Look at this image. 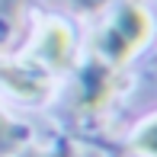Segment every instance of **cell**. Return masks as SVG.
<instances>
[{"label": "cell", "mask_w": 157, "mask_h": 157, "mask_svg": "<svg viewBox=\"0 0 157 157\" xmlns=\"http://www.w3.org/2000/svg\"><path fill=\"white\" fill-rule=\"evenodd\" d=\"M87 6H99V3H106V0H83Z\"/></svg>", "instance_id": "cell-9"}, {"label": "cell", "mask_w": 157, "mask_h": 157, "mask_svg": "<svg viewBox=\"0 0 157 157\" xmlns=\"http://www.w3.org/2000/svg\"><path fill=\"white\" fill-rule=\"evenodd\" d=\"M23 138H26L23 128L13 125L6 116H0V157H10L19 144H23Z\"/></svg>", "instance_id": "cell-5"}, {"label": "cell", "mask_w": 157, "mask_h": 157, "mask_svg": "<svg viewBox=\"0 0 157 157\" xmlns=\"http://www.w3.org/2000/svg\"><path fill=\"white\" fill-rule=\"evenodd\" d=\"M0 19H6L13 26V19H16V0H0Z\"/></svg>", "instance_id": "cell-8"}, {"label": "cell", "mask_w": 157, "mask_h": 157, "mask_svg": "<svg viewBox=\"0 0 157 157\" xmlns=\"http://www.w3.org/2000/svg\"><path fill=\"white\" fill-rule=\"evenodd\" d=\"M135 147H138L141 154H147V157H157V119L147 122L138 135H135Z\"/></svg>", "instance_id": "cell-6"}, {"label": "cell", "mask_w": 157, "mask_h": 157, "mask_svg": "<svg viewBox=\"0 0 157 157\" xmlns=\"http://www.w3.org/2000/svg\"><path fill=\"white\" fill-rule=\"evenodd\" d=\"M23 157H77V154L64 144V147H55V151H29V154H23Z\"/></svg>", "instance_id": "cell-7"}, {"label": "cell", "mask_w": 157, "mask_h": 157, "mask_svg": "<svg viewBox=\"0 0 157 157\" xmlns=\"http://www.w3.org/2000/svg\"><path fill=\"white\" fill-rule=\"evenodd\" d=\"M112 71L116 67L103 64L99 58L83 71L80 90H77V106H80V109H99V106L109 99V93H112Z\"/></svg>", "instance_id": "cell-4"}, {"label": "cell", "mask_w": 157, "mask_h": 157, "mask_svg": "<svg viewBox=\"0 0 157 157\" xmlns=\"http://www.w3.org/2000/svg\"><path fill=\"white\" fill-rule=\"evenodd\" d=\"M151 39V19L138 3H122L96 35V55L103 64L119 67Z\"/></svg>", "instance_id": "cell-1"}, {"label": "cell", "mask_w": 157, "mask_h": 157, "mask_svg": "<svg viewBox=\"0 0 157 157\" xmlns=\"http://www.w3.org/2000/svg\"><path fill=\"white\" fill-rule=\"evenodd\" d=\"M39 64H45L48 71H64L74 61V35L64 23H45L39 32V45L32 55Z\"/></svg>", "instance_id": "cell-3"}, {"label": "cell", "mask_w": 157, "mask_h": 157, "mask_svg": "<svg viewBox=\"0 0 157 157\" xmlns=\"http://www.w3.org/2000/svg\"><path fill=\"white\" fill-rule=\"evenodd\" d=\"M0 80L23 99H45L52 93V71L45 64H39L35 58L0 67Z\"/></svg>", "instance_id": "cell-2"}]
</instances>
